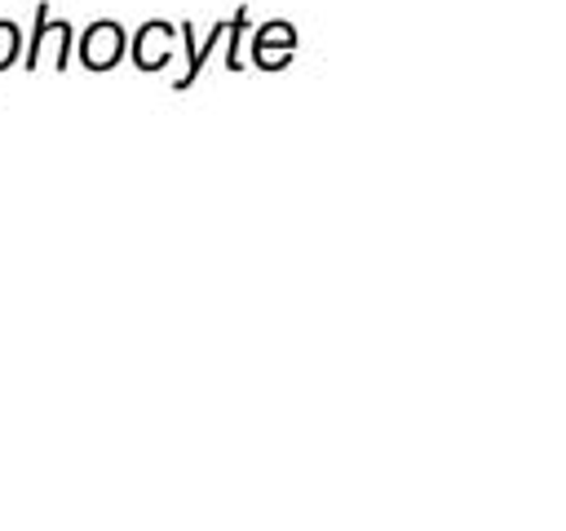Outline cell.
I'll use <instances>...</instances> for the list:
<instances>
[{"instance_id":"2","label":"cell","mask_w":566,"mask_h":531,"mask_svg":"<svg viewBox=\"0 0 566 531\" xmlns=\"http://www.w3.org/2000/svg\"><path fill=\"white\" fill-rule=\"evenodd\" d=\"M128 53V35L115 18H97L80 35V66L84 71H115Z\"/></svg>"},{"instance_id":"5","label":"cell","mask_w":566,"mask_h":531,"mask_svg":"<svg viewBox=\"0 0 566 531\" xmlns=\"http://www.w3.org/2000/svg\"><path fill=\"white\" fill-rule=\"evenodd\" d=\"M243 40H248V4H239V13L226 27V71H243Z\"/></svg>"},{"instance_id":"3","label":"cell","mask_w":566,"mask_h":531,"mask_svg":"<svg viewBox=\"0 0 566 531\" xmlns=\"http://www.w3.org/2000/svg\"><path fill=\"white\" fill-rule=\"evenodd\" d=\"M296 44H301V35H296V27H292L287 18L261 22L256 35H252V66H256V71H283V66L292 62Z\"/></svg>"},{"instance_id":"1","label":"cell","mask_w":566,"mask_h":531,"mask_svg":"<svg viewBox=\"0 0 566 531\" xmlns=\"http://www.w3.org/2000/svg\"><path fill=\"white\" fill-rule=\"evenodd\" d=\"M22 66L31 75L40 71H71V22L62 18H49V0L35 4V27H31V40H27V58Z\"/></svg>"},{"instance_id":"6","label":"cell","mask_w":566,"mask_h":531,"mask_svg":"<svg viewBox=\"0 0 566 531\" xmlns=\"http://www.w3.org/2000/svg\"><path fill=\"white\" fill-rule=\"evenodd\" d=\"M18 53H22V31H18V22H0V71H9L13 62H18Z\"/></svg>"},{"instance_id":"4","label":"cell","mask_w":566,"mask_h":531,"mask_svg":"<svg viewBox=\"0 0 566 531\" xmlns=\"http://www.w3.org/2000/svg\"><path fill=\"white\" fill-rule=\"evenodd\" d=\"M128 49H133V66L137 71H164L168 58H172V49H177V27L164 22V18H150V22L137 27V35L128 40Z\"/></svg>"}]
</instances>
